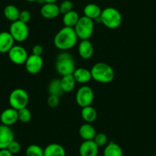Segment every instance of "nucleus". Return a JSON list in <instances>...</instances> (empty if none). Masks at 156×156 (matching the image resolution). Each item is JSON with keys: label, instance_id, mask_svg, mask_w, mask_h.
<instances>
[{"label": "nucleus", "instance_id": "30", "mask_svg": "<svg viewBox=\"0 0 156 156\" xmlns=\"http://www.w3.org/2000/svg\"><path fill=\"white\" fill-rule=\"evenodd\" d=\"M73 2L71 1H70V0H64V1L61 2L59 6L60 12L63 15L66 14V13L73 10Z\"/></svg>", "mask_w": 156, "mask_h": 156}, {"label": "nucleus", "instance_id": "28", "mask_svg": "<svg viewBox=\"0 0 156 156\" xmlns=\"http://www.w3.org/2000/svg\"><path fill=\"white\" fill-rule=\"evenodd\" d=\"M19 121L23 123H28L31 119V112L27 107L18 110Z\"/></svg>", "mask_w": 156, "mask_h": 156}, {"label": "nucleus", "instance_id": "8", "mask_svg": "<svg viewBox=\"0 0 156 156\" xmlns=\"http://www.w3.org/2000/svg\"><path fill=\"white\" fill-rule=\"evenodd\" d=\"M94 90L89 86H82L80 87L78 90L76 91L75 100L78 106L83 108L85 106H91L94 102Z\"/></svg>", "mask_w": 156, "mask_h": 156}, {"label": "nucleus", "instance_id": "31", "mask_svg": "<svg viewBox=\"0 0 156 156\" xmlns=\"http://www.w3.org/2000/svg\"><path fill=\"white\" fill-rule=\"evenodd\" d=\"M7 149H8L12 154H18V153L21 151V145L19 142H17V141H16L14 139V140L9 145Z\"/></svg>", "mask_w": 156, "mask_h": 156}, {"label": "nucleus", "instance_id": "29", "mask_svg": "<svg viewBox=\"0 0 156 156\" xmlns=\"http://www.w3.org/2000/svg\"><path fill=\"white\" fill-rule=\"evenodd\" d=\"M94 142L97 144V146L100 147H105L107 145L108 142V137L105 133H97L94 139Z\"/></svg>", "mask_w": 156, "mask_h": 156}, {"label": "nucleus", "instance_id": "36", "mask_svg": "<svg viewBox=\"0 0 156 156\" xmlns=\"http://www.w3.org/2000/svg\"><path fill=\"white\" fill-rule=\"evenodd\" d=\"M58 0H38L37 2H41V3L44 5V4H47V3H56V2Z\"/></svg>", "mask_w": 156, "mask_h": 156}, {"label": "nucleus", "instance_id": "7", "mask_svg": "<svg viewBox=\"0 0 156 156\" xmlns=\"http://www.w3.org/2000/svg\"><path fill=\"white\" fill-rule=\"evenodd\" d=\"M9 31L14 38L15 41H18V42L25 41L28 38V34H29L28 24L24 23L19 20L12 22Z\"/></svg>", "mask_w": 156, "mask_h": 156}, {"label": "nucleus", "instance_id": "21", "mask_svg": "<svg viewBox=\"0 0 156 156\" xmlns=\"http://www.w3.org/2000/svg\"><path fill=\"white\" fill-rule=\"evenodd\" d=\"M103 156H123V151L120 145L110 142L105 146Z\"/></svg>", "mask_w": 156, "mask_h": 156}, {"label": "nucleus", "instance_id": "11", "mask_svg": "<svg viewBox=\"0 0 156 156\" xmlns=\"http://www.w3.org/2000/svg\"><path fill=\"white\" fill-rule=\"evenodd\" d=\"M15 139L14 133L10 126L0 125V149H5Z\"/></svg>", "mask_w": 156, "mask_h": 156}, {"label": "nucleus", "instance_id": "26", "mask_svg": "<svg viewBox=\"0 0 156 156\" xmlns=\"http://www.w3.org/2000/svg\"><path fill=\"white\" fill-rule=\"evenodd\" d=\"M48 93L50 95H55L61 97L64 91L61 83V79H53L48 85Z\"/></svg>", "mask_w": 156, "mask_h": 156}, {"label": "nucleus", "instance_id": "3", "mask_svg": "<svg viewBox=\"0 0 156 156\" xmlns=\"http://www.w3.org/2000/svg\"><path fill=\"white\" fill-rule=\"evenodd\" d=\"M55 69L61 76L73 74L76 69L73 57L67 51H62L57 56L55 60Z\"/></svg>", "mask_w": 156, "mask_h": 156}, {"label": "nucleus", "instance_id": "10", "mask_svg": "<svg viewBox=\"0 0 156 156\" xmlns=\"http://www.w3.org/2000/svg\"><path fill=\"white\" fill-rule=\"evenodd\" d=\"M43 65H44V61L41 56H37L34 55H29L25 63L27 72L31 74L38 73L42 69Z\"/></svg>", "mask_w": 156, "mask_h": 156}, {"label": "nucleus", "instance_id": "34", "mask_svg": "<svg viewBox=\"0 0 156 156\" xmlns=\"http://www.w3.org/2000/svg\"><path fill=\"white\" fill-rule=\"evenodd\" d=\"M31 52H32L31 55H37V56H41L43 52H44V48H43V47L41 44H35V45L33 46Z\"/></svg>", "mask_w": 156, "mask_h": 156}, {"label": "nucleus", "instance_id": "9", "mask_svg": "<svg viewBox=\"0 0 156 156\" xmlns=\"http://www.w3.org/2000/svg\"><path fill=\"white\" fill-rule=\"evenodd\" d=\"M8 56L10 61L15 64L21 65L25 64L28 55L25 48L21 45H14L9 51L8 52Z\"/></svg>", "mask_w": 156, "mask_h": 156}, {"label": "nucleus", "instance_id": "22", "mask_svg": "<svg viewBox=\"0 0 156 156\" xmlns=\"http://www.w3.org/2000/svg\"><path fill=\"white\" fill-rule=\"evenodd\" d=\"M80 114H81L82 119L88 123H92L97 118V110L92 106H85L82 108Z\"/></svg>", "mask_w": 156, "mask_h": 156}, {"label": "nucleus", "instance_id": "6", "mask_svg": "<svg viewBox=\"0 0 156 156\" xmlns=\"http://www.w3.org/2000/svg\"><path fill=\"white\" fill-rule=\"evenodd\" d=\"M29 102V97L26 90L22 88L13 90L9 97V103L10 106L16 110L27 107Z\"/></svg>", "mask_w": 156, "mask_h": 156}, {"label": "nucleus", "instance_id": "23", "mask_svg": "<svg viewBox=\"0 0 156 156\" xmlns=\"http://www.w3.org/2000/svg\"><path fill=\"white\" fill-rule=\"evenodd\" d=\"M61 83L64 93H70L75 88L76 82L73 74H69L62 76L61 79Z\"/></svg>", "mask_w": 156, "mask_h": 156}, {"label": "nucleus", "instance_id": "15", "mask_svg": "<svg viewBox=\"0 0 156 156\" xmlns=\"http://www.w3.org/2000/svg\"><path fill=\"white\" fill-rule=\"evenodd\" d=\"M59 6L56 3L44 4L41 8V15L46 19H53L60 15Z\"/></svg>", "mask_w": 156, "mask_h": 156}, {"label": "nucleus", "instance_id": "35", "mask_svg": "<svg viewBox=\"0 0 156 156\" xmlns=\"http://www.w3.org/2000/svg\"><path fill=\"white\" fill-rule=\"evenodd\" d=\"M0 156H13V154L7 148L0 149Z\"/></svg>", "mask_w": 156, "mask_h": 156}, {"label": "nucleus", "instance_id": "19", "mask_svg": "<svg viewBox=\"0 0 156 156\" xmlns=\"http://www.w3.org/2000/svg\"><path fill=\"white\" fill-rule=\"evenodd\" d=\"M44 156H66V151L60 144L51 143L44 148Z\"/></svg>", "mask_w": 156, "mask_h": 156}, {"label": "nucleus", "instance_id": "1", "mask_svg": "<svg viewBox=\"0 0 156 156\" xmlns=\"http://www.w3.org/2000/svg\"><path fill=\"white\" fill-rule=\"evenodd\" d=\"M78 37L73 28L64 26L54 37V44L60 51H67L77 43Z\"/></svg>", "mask_w": 156, "mask_h": 156}, {"label": "nucleus", "instance_id": "4", "mask_svg": "<svg viewBox=\"0 0 156 156\" xmlns=\"http://www.w3.org/2000/svg\"><path fill=\"white\" fill-rule=\"evenodd\" d=\"M100 22L109 29H115L121 25L122 16L120 12L113 7H107L102 10Z\"/></svg>", "mask_w": 156, "mask_h": 156}, {"label": "nucleus", "instance_id": "18", "mask_svg": "<svg viewBox=\"0 0 156 156\" xmlns=\"http://www.w3.org/2000/svg\"><path fill=\"white\" fill-rule=\"evenodd\" d=\"M79 135L83 141L94 140V137L97 135V132L92 124L85 122L84 124L80 126L79 129Z\"/></svg>", "mask_w": 156, "mask_h": 156}, {"label": "nucleus", "instance_id": "37", "mask_svg": "<svg viewBox=\"0 0 156 156\" xmlns=\"http://www.w3.org/2000/svg\"><path fill=\"white\" fill-rule=\"evenodd\" d=\"M27 2H37L38 0H25Z\"/></svg>", "mask_w": 156, "mask_h": 156}, {"label": "nucleus", "instance_id": "13", "mask_svg": "<svg viewBox=\"0 0 156 156\" xmlns=\"http://www.w3.org/2000/svg\"><path fill=\"white\" fill-rule=\"evenodd\" d=\"M80 156H97L99 153V147L94 140L83 141L79 148Z\"/></svg>", "mask_w": 156, "mask_h": 156}, {"label": "nucleus", "instance_id": "24", "mask_svg": "<svg viewBox=\"0 0 156 156\" xmlns=\"http://www.w3.org/2000/svg\"><path fill=\"white\" fill-rule=\"evenodd\" d=\"M80 19V16L76 11L69 12L63 16V24L65 27H69V28H74L76 24L77 23L78 20Z\"/></svg>", "mask_w": 156, "mask_h": 156}, {"label": "nucleus", "instance_id": "2", "mask_svg": "<svg viewBox=\"0 0 156 156\" xmlns=\"http://www.w3.org/2000/svg\"><path fill=\"white\" fill-rule=\"evenodd\" d=\"M92 80L101 83H109L113 80L115 72L109 64L98 62L94 64L90 70Z\"/></svg>", "mask_w": 156, "mask_h": 156}, {"label": "nucleus", "instance_id": "33", "mask_svg": "<svg viewBox=\"0 0 156 156\" xmlns=\"http://www.w3.org/2000/svg\"><path fill=\"white\" fill-rule=\"evenodd\" d=\"M48 105L51 108H55L59 105L60 103V97L55 95H49L48 98Z\"/></svg>", "mask_w": 156, "mask_h": 156}, {"label": "nucleus", "instance_id": "5", "mask_svg": "<svg viewBox=\"0 0 156 156\" xmlns=\"http://www.w3.org/2000/svg\"><path fill=\"white\" fill-rule=\"evenodd\" d=\"M73 29H74L78 38H80V40H89L94 34V20L84 16H81L80 17Z\"/></svg>", "mask_w": 156, "mask_h": 156}, {"label": "nucleus", "instance_id": "16", "mask_svg": "<svg viewBox=\"0 0 156 156\" xmlns=\"http://www.w3.org/2000/svg\"><path fill=\"white\" fill-rule=\"evenodd\" d=\"M94 45L90 40H81L78 45V53L84 60L90 59L94 55Z\"/></svg>", "mask_w": 156, "mask_h": 156}, {"label": "nucleus", "instance_id": "25", "mask_svg": "<svg viewBox=\"0 0 156 156\" xmlns=\"http://www.w3.org/2000/svg\"><path fill=\"white\" fill-rule=\"evenodd\" d=\"M19 14H20V11L14 5H8L4 9V16L5 19L12 22L19 20Z\"/></svg>", "mask_w": 156, "mask_h": 156}, {"label": "nucleus", "instance_id": "38", "mask_svg": "<svg viewBox=\"0 0 156 156\" xmlns=\"http://www.w3.org/2000/svg\"><path fill=\"white\" fill-rule=\"evenodd\" d=\"M154 156H156V154H154Z\"/></svg>", "mask_w": 156, "mask_h": 156}, {"label": "nucleus", "instance_id": "17", "mask_svg": "<svg viewBox=\"0 0 156 156\" xmlns=\"http://www.w3.org/2000/svg\"><path fill=\"white\" fill-rule=\"evenodd\" d=\"M73 76L76 83H87L92 80L90 70L83 67L75 69L74 72L73 73Z\"/></svg>", "mask_w": 156, "mask_h": 156}, {"label": "nucleus", "instance_id": "32", "mask_svg": "<svg viewBox=\"0 0 156 156\" xmlns=\"http://www.w3.org/2000/svg\"><path fill=\"white\" fill-rule=\"evenodd\" d=\"M31 15L29 11H28V10H22V11L20 12L19 19V21L24 22V23L28 24L30 22V20H31Z\"/></svg>", "mask_w": 156, "mask_h": 156}, {"label": "nucleus", "instance_id": "27", "mask_svg": "<svg viewBox=\"0 0 156 156\" xmlns=\"http://www.w3.org/2000/svg\"><path fill=\"white\" fill-rule=\"evenodd\" d=\"M26 156H44V149L38 145H30L25 151Z\"/></svg>", "mask_w": 156, "mask_h": 156}, {"label": "nucleus", "instance_id": "20", "mask_svg": "<svg viewBox=\"0 0 156 156\" xmlns=\"http://www.w3.org/2000/svg\"><path fill=\"white\" fill-rule=\"evenodd\" d=\"M102 9L98 5L94 3L87 4L83 9V14L84 16L92 19V20H96V19H100V15H101Z\"/></svg>", "mask_w": 156, "mask_h": 156}, {"label": "nucleus", "instance_id": "14", "mask_svg": "<svg viewBox=\"0 0 156 156\" xmlns=\"http://www.w3.org/2000/svg\"><path fill=\"white\" fill-rule=\"evenodd\" d=\"M15 40L9 31L0 32V53H8L10 49L15 45Z\"/></svg>", "mask_w": 156, "mask_h": 156}, {"label": "nucleus", "instance_id": "12", "mask_svg": "<svg viewBox=\"0 0 156 156\" xmlns=\"http://www.w3.org/2000/svg\"><path fill=\"white\" fill-rule=\"evenodd\" d=\"M0 121L2 125L11 126L19 121L18 110L10 107L4 109L0 115Z\"/></svg>", "mask_w": 156, "mask_h": 156}]
</instances>
